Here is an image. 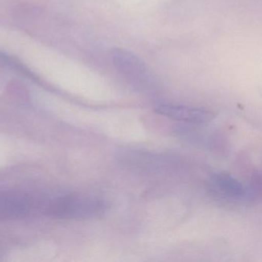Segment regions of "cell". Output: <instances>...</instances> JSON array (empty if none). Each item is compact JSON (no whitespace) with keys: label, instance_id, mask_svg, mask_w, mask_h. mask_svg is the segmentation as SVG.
I'll return each instance as SVG.
<instances>
[{"label":"cell","instance_id":"obj_5","mask_svg":"<svg viewBox=\"0 0 262 262\" xmlns=\"http://www.w3.org/2000/svg\"><path fill=\"white\" fill-rule=\"evenodd\" d=\"M209 186L217 195L229 199H240L246 194L243 185L226 172L213 174L209 180Z\"/></svg>","mask_w":262,"mask_h":262},{"label":"cell","instance_id":"obj_4","mask_svg":"<svg viewBox=\"0 0 262 262\" xmlns=\"http://www.w3.org/2000/svg\"><path fill=\"white\" fill-rule=\"evenodd\" d=\"M113 58L118 70L130 79L145 80L149 78L148 68L132 52L124 49H115Z\"/></svg>","mask_w":262,"mask_h":262},{"label":"cell","instance_id":"obj_1","mask_svg":"<svg viewBox=\"0 0 262 262\" xmlns=\"http://www.w3.org/2000/svg\"><path fill=\"white\" fill-rule=\"evenodd\" d=\"M108 208L104 200L95 197L55 194L42 197L41 214L61 219H85L104 215Z\"/></svg>","mask_w":262,"mask_h":262},{"label":"cell","instance_id":"obj_2","mask_svg":"<svg viewBox=\"0 0 262 262\" xmlns=\"http://www.w3.org/2000/svg\"><path fill=\"white\" fill-rule=\"evenodd\" d=\"M41 198L23 191L0 192V220L20 219L40 213Z\"/></svg>","mask_w":262,"mask_h":262},{"label":"cell","instance_id":"obj_3","mask_svg":"<svg viewBox=\"0 0 262 262\" xmlns=\"http://www.w3.org/2000/svg\"><path fill=\"white\" fill-rule=\"evenodd\" d=\"M154 110L160 115L167 117L171 119L191 124H205L209 123L216 115L212 111L203 108L177 104H159L156 106Z\"/></svg>","mask_w":262,"mask_h":262}]
</instances>
